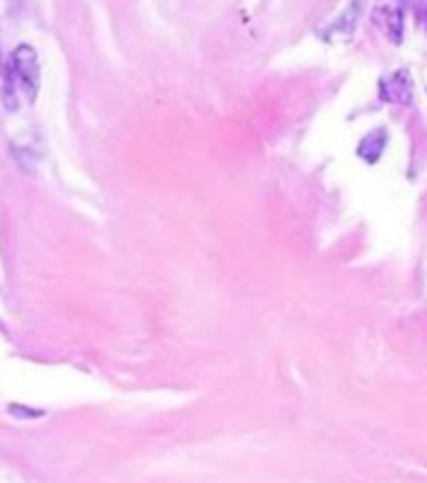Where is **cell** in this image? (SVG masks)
<instances>
[{
  "label": "cell",
  "instance_id": "6da1fadb",
  "mask_svg": "<svg viewBox=\"0 0 427 483\" xmlns=\"http://www.w3.org/2000/svg\"><path fill=\"white\" fill-rule=\"evenodd\" d=\"M8 70L13 73L28 103H35L38 93H40V63H38L35 48L28 45V43L16 45L11 53V60H8Z\"/></svg>",
  "mask_w": 427,
  "mask_h": 483
},
{
  "label": "cell",
  "instance_id": "277c9868",
  "mask_svg": "<svg viewBox=\"0 0 427 483\" xmlns=\"http://www.w3.org/2000/svg\"><path fill=\"white\" fill-rule=\"evenodd\" d=\"M385 145H387V131L385 128H375V131H370V133L365 135L358 145L360 160H365V163H377L380 155H382V150H385Z\"/></svg>",
  "mask_w": 427,
  "mask_h": 483
},
{
  "label": "cell",
  "instance_id": "ba28073f",
  "mask_svg": "<svg viewBox=\"0 0 427 483\" xmlns=\"http://www.w3.org/2000/svg\"><path fill=\"white\" fill-rule=\"evenodd\" d=\"M0 68H3V53H0Z\"/></svg>",
  "mask_w": 427,
  "mask_h": 483
},
{
  "label": "cell",
  "instance_id": "52a82bcc",
  "mask_svg": "<svg viewBox=\"0 0 427 483\" xmlns=\"http://www.w3.org/2000/svg\"><path fill=\"white\" fill-rule=\"evenodd\" d=\"M8 413H11L13 418H40V416H45L42 411L28 409V406H23V404H11L8 406Z\"/></svg>",
  "mask_w": 427,
  "mask_h": 483
},
{
  "label": "cell",
  "instance_id": "3957f363",
  "mask_svg": "<svg viewBox=\"0 0 427 483\" xmlns=\"http://www.w3.org/2000/svg\"><path fill=\"white\" fill-rule=\"evenodd\" d=\"M380 98L392 106H407L412 101V75L407 68L380 78Z\"/></svg>",
  "mask_w": 427,
  "mask_h": 483
},
{
  "label": "cell",
  "instance_id": "5b68a950",
  "mask_svg": "<svg viewBox=\"0 0 427 483\" xmlns=\"http://www.w3.org/2000/svg\"><path fill=\"white\" fill-rule=\"evenodd\" d=\"M358 13H360V0H355L353 6H350L348 11L338 18V21L332 23L330 28H327V33L322 38H325V40H335V38H340V40H348V38L353 35V30H355V23H358Z\"/></svg>",
  "mask_w": 427,
  "mask_h": 483
},
{
  "label": "cell",
  "instance_id": "8992f818",
  "mask_svg": "<svg viewBox=\"0 0 427 483\" xmlns=\"http://www.w3.org/2000/svg\"><path fill=\"white\" fill-rule=\"evenodd\" d=\"M0 101L6 106V111H18V83L13 78V73L6 68V75H3V91H0Z\"/></svg>",
  "mask_w": 427,
  "mask_h": 483
},
{
  "label": "cell",
  "instance_id": "7a4b0ae2",
  "mask_svg": "<svg viewBox=\"0 0 427 483\" xmlns=\"http://www.w3.org/2000/svg\"><path fill=\"white\" fill-rule=\"evenodd\" d=\"M372 23L387 40L400 45L405 35V0H377L372 8Z\"/></svg>",
  "mask_w": 427,
  "mask_h": 483
}]
</instances>
